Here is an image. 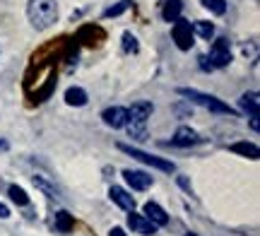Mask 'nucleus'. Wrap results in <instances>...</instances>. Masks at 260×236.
Masks as SVG:
<instances>
[{
	"mask_svg": "<svg viewBox=\"0 0 260 236\" xmlns=\"http://www.w3.org/2000/svg\"><path fill=\"white\" fill-rule=\"evenodd\" d=\"M130 8V0H121L118 5H113V8H109V10H104V17L109 19V17H118V15H123L125 10Z\"/></svg>",
	"mask_w": 260,
	"mask_h": 236,
	"instance_id": "nucleus-22",
	"label": "nucleus"
},
{
	"mask_svg": "<svg viewBox=\"0 0 260 236\" xmlns=\"http://www.w3.org/2000/svg\"><path fill=\"white\" fill-rule=\"evenodd\" d=\"M109 198L113 200V205H118V208L125 210V212H133V210H135V198H133L125 188H121V186H111Z\"/></svg>",
	"mask_w": 260,
	"mask_h": 236,
	"instance_id": "nucleus-11",
	"label": "nucleus"
},
{
	"mask_svg": "<svg viewBox=\"0 0 260 236\" xmlns=\"http://www.w3.org/2000/svg\"><path fill=\"white\" fill-rule=\"evenodd\" d=\"M8 147V142H0V150H5Z\"/></svg>",
	"mask_w": 260,
	"mask_h": 236,
	"instance_id": "nucleus-27",
	"label": "nucleus"
},
{
	"mask_svg": "<svg viewBox=\"0 0 260 236\" xmlns=\"http://www.w3.org/2000/svg\"><path fill=\"white\" fill-rule=\"evenodd\" d=\"M118 150L125 152V154H130L133 159H138L142 161V164H149V166H154V169L159 171H174L176 166H174V161H167V159H161V157H154V154H149V152H142L138 150V147H130V145H118Z\"/></svg>",
	"mask_w": 260,
	"mask_h": 236,
	"instance_id": "nucleus-4",
	"label": "nucleus"
},
{
	"mask_svg": "<svg viewBox=\"0 0 260 236\" xmlns=\"http://www.w3.org/2000/svg\"><path fill=\"white\" fill-rule=\"evenodd\" d=\"M8 217H10V208L0 203V219H8Z\"/></svg>",
	"mask_w": 260,
	"mask_h": 236,
	"instance_id": "nucleus-24",
	"label": "nucleus"
},
{
	"mask_svg": "<svg viewBox=\"0 0 260 236\" xmlns=\"http://www.w3.org/2000/svg\"><path fill=\"white\" fill-rule=\"evenodd\" d=\"M178 94L188 96L190 102L205 106V109H210L212 114H229V116H234L232 106L224 104V102H219V99H217V96H212V94H203V92H198V89H186V87H181V89H178Z\"/></svg>",
	"mask_w": 260,
	"mask_h": 236,
	"instance_id": "nucleus-3",
	"label": "nucleus"
},
{
	"mask_svg": "<svg viewBox=\"0 0 260 236\" xmlns=\"http://www.w3.org/2000/svg\"><path fill=\"white\" fill-rule=\"evenodd\" d=\"M183 236H198V234H195V231H188V234H183Z\"/></svg>",
	"mask_w": 260,
	"mask_h": 236,
	"instance_id": "nucleus-28",
	"label": "nucleus"
},
{
	"mask_svg": "<svg viewBox=\"0 0 260 236\" xmlns=\"http://www.w3.org/2000/svg\"><path fill=\"white\" fill-rule=\"evenodd\" d=\"M123 51H125V53H138V51H140L138 39L133 37L130 31H125V34H123Z\"/></svg>",
	"mask_w": 260,
	"mask_h": 236,
	"instance_id": "nucleus-21",
	"label": "nucleus"
},
{
	"mask_svg": "<svg viewBox=\"0 0 260 236\" xmlns=\"http://www.w3.org/2000/svg\"><path fill=\"white\" fill-rule=\"evenodd\" d=\"M203 138L193 130V128H188V125H181L176 132H174V138H171V145L174 147H193V145H200Z\"/></svg>",
	"mask_w": 260,
	"mask_h": 236,
	"instance_id": "nucleus-8",
	"label": "nucleus"
},
{
	"mask_svg": "<svg viewBox=\"0 0 260 236\" xmlns=\"http://www.w3.org/2000/svg\"><path fill=\"white\" fill-rule=\"evenodd\" d=\"M53 227H56V231H60V234H68V231L75 227L73 215H70L68 210H58L56 217H53Z\"/></svg>",
	"mask_w": 260,
	"mask_h": 236,
	"instance_id": "nucleus-14",
	"label": "nucleus"
},
{
	"mask_svg": "<svg viewBox=\"0 0 260 236\" xmlns=\"http://www.w3.org/2000/svg\"><path fill=\"white\" fill-rule=\"evenodd\" d=\"M27 19L37 31H44V29L53 27L58 22V3L56 0H29Z\"/></svg>",
	"mask_w": 260,
	"mask_h": 236,
	"instance_id": "nucleus-1",
	"label": "nucleus"
},
{
	"mask_svg": "<svg viewBox=\"0 0 260 236\" xmlns=\"http://www.w3.org/2000/svg\"><path fill=\"white\" fill-rule=\"evenodd\" d=\"M31 183H34V186H37L44 195H48V198H58V195H60L56 186H53V183H48L44 176H34V179H31Z\"/></svg>",
	"mask_w": 260,
	"mask_h": 236,
	"instance_id": "nucleus-18",
	"label": "nucleus"
},
{
	"mask_svg": "<svg viewBox=\"0 0 260 236\" xmlns=\"http://www.w3.org/2000/svg\"><path fill=\"white\" fill-rule=\"evenodd\" d=\"M232 63V41L219 37L210 48V68H226Z\"/></svg>",
	"mask_w": 260,
	"mask_h": 236,
	"instance_id": "nucleus-5",
	"label": "nucleus"
},
{
	"mask_svg": "<svg viewBox=\"0 0 260 236\" xmlns=\"http://www.w3.org/2000/svg\"><path fill=\"white\" fill-rule=\"evenodd\" d=\"M232 152H236V154H243V157H248V159H258V147L255 145H251V142H236V145H232L229 147Z\"/></svg>",
	"mask_w": 260,
	"mask_h": 236,
	"instance_id": "nucleus-17",
	"label": "nucleus"
},
{
	"mask_svg": "<svg viewBox=\"0 0 260 236\" xmlns=\"http://www.w3.org/2000/svg\"><path fill=\"white\" fill-rule=\"evenodd\" d=\"M181 10H183V3H181V0H167L164 8H161V19L171 24V22H176V19L181 17Z\"/></svg>",
	"mask_w": 260,
	"mask_h": 236,
	"instance_id": "nucleus-13",
	"label": "nucleus"
},
{
	"mask_svg": "<svg viewBox=\"0 0 260 236\" xmlns=\"http://www.w3.org/2000/svg\"><path fill=\"white\" fill-rule=\"evenodd\" d=\"M178 183H181V186H183V188H188V190H190V183H188V181L183 179V176H181V179H178Z\"/></svg>",
	"mask_w": 260,
	"mask_h": 236,
	"instance_id": "nucleus-26",
	"label": "nucleus"
},
{
	"mask_svg": "<svg viewBox=\"0 0 260 236\" xmlns=\"http://www.w3.org/2000/svg\"><path fill=\"white\" fill-rule=\"evenodd\" d=\"M109 234H111V236H128V234H125V231H123L121 227H113L111 231H109Z\"/></svg>",
	"mask_w": 260,
	"mask_h": 236,
	"instance_id": "nucleus-25",
	"label": "nucleus"
},
{
	"mask_svg": "<svg viewBox=\"0 0 260 236\" xmlns=\"http://www.w3.org/2000/svg\"><path fill=\"white\" fill-rule=\"evenodd\" d=\"M203 5L214 15H224L226 12V3L224 0H203Z\"/></svg>",
	"mask_w": 260,
	"mask_h": 236,
	"instance_id": "nucleus-23",
	"label": "nucleus"
},
{
	"mask_svg": "<svg viewBox=\"0 0 260 236\" xmlns=\"http://www.w3.org/2000/svg\"><path fill=\"white\" fill-rule=\"evenodd\" d=\"M8 195H10V200H12L15 205H19V208H27L29 205V195L24 193V188H19V186H10Z\"/></svg>",
	"mask_w": 260,
	"mask_h": 236,
	"instance_id": "nucleus-20",
	"label": "nucleus"
},
{
	"mask_svg": "<svg viewBox=\"0 0 260 236\" xmlns=\"http://www.w3.org/2000/svg\"><path fill=\"white\" fill-rule=\"evenodd\" d=\"M193 34H198V37L203 39H210L214 37V24L212 22H205V19H198V22H193Z\"/></svg>",
	"mask_w": 260,
	"mask_h": 236,
	"instance_id": "nucleus-19",
	"label": "nucleus"
},
{
	"mask_svg": "<svg viewBox=\"0 0 260 236\" xmlns=\"http://www.w3.org/2000/svg\"><path fill=\"white\" fill-rule=\"evenodd\" d=\"M171 37H174V41H176V46L181 48V51H190V46H193V24L188 22V19L178 17L176 22H174V27H171Z\"/></svg>",
	"mask_w": 260,
	"mask_h": 236,
	"instance_id": "nucleus-6",
	"label": "nucleus"
},
{
	"mask_svg": "<svg viewBox=\"0 0 260 236\" xmlns=\"http://www.w3.org/2000/svg\"><path fill=\"white\" fill-rule=\"evenodd\" d=\"M239 106H241L251 118H258V92H246V94L239 99Z\"/></svg>",
	"mask_w": 260,
	"mask_h": 236,
	"instance_id": "nucleus-15",
	"label": "nucleus"
},
{
	"mask_svg": "<svg viewBox=\"0 0 260 236\" xmlns=\"http://www.w3.org/2000/svg\"><path fill=\"white\" fill-rule=\"evenodd\" d=\"M65 104L68 106H84L87 104V92L82 87H70L65 92Z\"/></svg>",
	"mask_w": 260,
	"mask_h": 236,
	"instance_id": "nucleus-16",
	"label": "nucleus"
},
{
	"mask_svg": "<svg viewBox=\"0 0 260 236\" xmlns=\"http://www.w3.org/2000/svg\"><path fill=\"white\" fill-rule=\"evenodd\" d=\"M123 179L128 181V186L133 190H147L152 183H154V179L149 176L147 171H133V169H125L123 171Z\"/></svg>",
	"mask_w": 260,
	"mask_h": 236,
	"instance_id": "nucleus-9",
	"label": "nucleus"
},
{
	"mask_svg": "<svg viewBox=\"0 0 260 236\" xmlns=\"http://www.w3.org/2000/svg\"><path fill=\"white\" fill-rule=\"evenodd\" d=\"M154 114V104L152 102H135L128 109V135L135 140H145L147 138V118H152Z\"/></svg>",
	"mask_w": 260,
	"mask_h": 236,
	"instance_id": "nucleus-2",
	"label": "nucleus"
},
{
	"mask_svg": "<svg viewBox=\"0 0 260 236\" xmlns=\"http://www.w3.org/2000/svg\"><path fill=\"white\" fill-rule=\"evenodd\" d=\"M145 217H147L154 227H167V224H169V215L159 208L157 203H152V200H149V203H145Z\"/></svg>",
	"mask_w": 260,
	"mask_h": 236,
	"instance_id": "nucleus-12",
	"label": "nucleus"
},
{
	"mask_svg": "<svg viewBox=\"0 0 260 236\" xmlns=\"http://www.w3.org/2000/svg\"><path fill=\"white\" fill-rule=\"evenodd\" d=\"M128 227L135 231V234H142V236H152V234H157V227L149 222L145 215H138L135 210L128 215Z\"/></svg>",
	"mask_w": 260,
	"mask_h": 236,
	"instance_id": "nucleus-10",
	"label": "nucleus"
},
{
	"mask_svg": "<svg viewBox=\"0 0 260 236\" xmlns=\"http://www.w3.org/2000/svg\"><path fill=\"white\" fill-rule=\"evenodd\" d=\"M102 118L109 128H113V130L125 128V123H128V109H123V106H109V109L102 111Z\"/></svg>",
	"mask_w": 260,
	"mask_h": 236,
	"instance_id": "nucleus-7",
	"label": "nucleus"
}]
</instances>
